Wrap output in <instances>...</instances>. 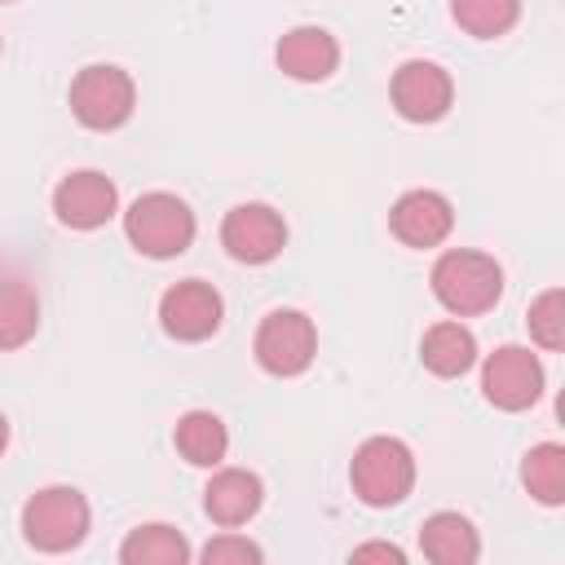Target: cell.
I'll use <instances>...</instances> for the list:
<instances>
[{"label":"cell","mask_w":565,"mask_h":565,"mask_svg":"<svg viewBox=\"0 0 565 565\" xmlns=\"http://www.w3.org/2000/svg\"><path fill=\"white\" fill-rule=\"evenodd\" d=\"M428 282H433V296L441 300V309H450L455 318H477V313L494 309L499 296H503L499 260L486 256V252H472V247L441 252Z\"/></svg>","instance_id":"6da1fadb"},{"label":"cell","mask_w":565,"mask_h":565,"mask_svg":"<svg viewBox=\"0 0 565 565\" xmlns=\"http://www.w3.org/2000/svg\"><path fill=\"white\" fill-rule=\"evenodd\" d=\"M349 481L366 508H397L415 490V455L402 437H366L353 450Z\"/></svg>","instance_id":"7a4b0ae2"},{"label":"cell","mask_w":565,"mask_h":565,"mask_svg":"<svg viewBox=\"0 0 565 565\" xmlns=\"http://www.w3.org/2000/svg\"><path fill=\"white\" fill-rule=\"evenodd\" d=\"M88 499L75 486H44L22 503V539L35 552H71L88 539Z\"/></svg>","instance_id":"3957f363"},{"label":"cell","mask_w":565,"mask_h":565,"mask_svg":"<svg viewBox=\"0 0 565 565\" xmlns=\"http://www.w3.org/2000/svg\"><path fill=\"white\" fill-rule=\"evenodd\" d=\"M124 234L141 256L168 260L194 243V212L185 199H177L168 190H150V194L132 199V207L124 212Z\"/></svg>","instance_id":"277c9868"},{"label":"cell","mask_w":565,"mask_h":565,"mask_svg":"<svg viewBox=\"0 0 565 565\" xmlns=\"http://www.w3.org/2000/svg\"><path fill=\"white\" fill-rule=\"evenodd\" d=\"M71 115L93 128V132H110V128H124L132 119V106H137V88H132V75L110 66V62H93L84 66L75 79H71Z\"/></svg>","instance_id":"5b68a950"},{"label":"cell","mask_w":565,"mask_h":565,"mask_svg":"<svg viewBox=\"0 0 565 565\" xmlns=\"http://www.w3.org/2000/svg\"><path fill=\"white\" fill-rule=\"evenodd\" d=\"M252 353L260 362V371L278 375V380H291L300 371H309L313 353H318V327L309 313L300 309H274L265 313V322L256 327V340H252Z\"/></svg>","instance_id":"8992f818"},{"label":"cell","mask_w":565,"mask_h":565,"mask_svg":"<svg viewBox=\"0 0 565 565\" xmlns=\"http://www.w3.org/2000/svg\"><path fill=\"white\" fill-rule=\"evenodd\" d=\"M481 393L499 411H525L543 397V362L521 344H503L481 366Z\"/></svg>","instance_id":"52a82bcc"},{"label":"cell","mask_w":565,"mask_h":565,"mask_svg":"<svg viewBox=\"0 0 565 565\" xmlns=\"http://www.w3.org/2000/svg\"><path fill=\"white\" fill-rule=\"evenodd\" d=\"M225 318V305H221V291L203 278H185V282H172L163 296H159V322L172 340H185V344H199L207 335H216Z\"/></svg>","instance_id":"ba28073f"},{"label":"cell","mask_w":565,"mask_h":565,"mask_svg":"<svg viewBox=\"0 0 565 565\" xmlns=\"http://www.w3.org/2000/svg\"><path fill=\"white\" fill-rule=\"evenodd\" d=\"M221 243L243 265H265L287 247V221L269 203H238L221 221Z\"/></svg>","instance_id":"9c48e42d"},{"label":"cell","mask_w":565,"mask_h":565,"mask_svg":"<svg viewBox=\"0 0 565 565\" xmlns=\"http://www.w3.org/2000/svg\"><path fill=\"white\" fill-rule=\"evenodd\" d=\"M393 106L402 119L411 124H437L450 102H455V84L450 75L437 66V62H424V57H411L393 71Z\"/></svg>","instance_id":"30bf717a"},{"label":"cell","mask_w":565,"mask_h":565,"mask_svg":"<svg viewBox=\"0 0 565 565\" xmlns=\"http://www.w3.org/2000/svg\"><path fill=\"white\" fill-rule=\"evenodd\" d=\"M115 207H119V190L97 168H79L53 185V216L66 230H97L115 216Z\"/></svg>","instance_id":"8fae6325"},{"label":"cell","mask_w":565,"mask_h":565,"mask_svg":"<svg viewBox=\"0 0 565 565\" xmlns=\"http://www.w3.org/2000/svg\"><path fill=\"white\" fill-rule=\"evenodd\" d=\"M388 230L406 243V247H437L450 230H455V207L446 194L437 190H406L393 207H388Z\"/></svg>","instance_id":"7c38bea8"},{"label":"cell","mask_w":565,"mask_h":565,"mask_svg":"<svg viewBox=\"0 0 565 565\" xmlns=\"http://www.w3.org/2000/svg\"><path fill=\"white\" fill-rule=\"evenodd\" d=\"M274 62L282 75L300 79V84H318V79H331L335 66H340V44L327 26H291L278 49H274Z\"/></svg>","instance_id":"4fadbf2b"},{"label":"cell","mask_w":565,"mask_h":565,"mask_svg":"<svg viewBox=\"0 0 565 565\" xmlns=\"http://www.w3.org/2000/svg\"><path fill=\"white\" fill-rule=\"evenodd\" d=\"M260 503H265V486H260V477L247 472V468H221V472H212V481L203 486V512H207L216 525H225V530L247 525V521L260 512Z\"/></svg>","instance_id":"5bb4252c"},{"label":"cell","mask_w":565,"mask_h":565,"mask_svg":"<svg viewBox=\"0 0 565 565\" xmlns=\"http://www.w3.org/2000/svg\"><path fill=\"white\" fill-rule=\"evenodd\" d=\"M40 327V296L35 282L18 269L0 265V353L22 349Z\"/></svg>","instance_id":"9a60e30c"},{"label":"cell","mask_w":565,"mask_h":565,"mask_svg":"<svg viewBox=\"0 0 565 565\" xmlns=\"http://www.w3.org/2000/svg\"><path fill=\"white\" fill-rule=\"evenodd\" d=\"M419 547L437 565H472L481 556V539L463 512H433L419 525Z\"/></svg>","instance_id":"2e32d148"},{"label":"cell","mask_w":565,"mask_h":565,"mask_svg":"<svg viewBox=\"0 0 565 565\" xmlns=\"http://www.w3.org/2000/svg\"><path fill=\"white\" fill-rule=\"evenodd\" d=\"M419 358H424V366H428L433 375L455 380V375L472 371V362H477V340H472V331H468L463 322H433V327L424 331V340H419Z\"/></svg>","instance_id":"e0dca14e"},{"label":"cell","mask_w":565,"mask_h":565,"mask_svg":"<svg viewBox=\"0 0 565 565\" xmlns=\"http://www.w3.org/2000/svg\"><path fill=\"white\" fill-rule=\"evenodd\" d=\"M172 441H177L181 459L194 468H216L230 450V433L212 411H185L172 428Z\"/></svg>","instance_id":"ac0fdd59"},{"label":"cell","mask_w":565,"mask_h":565,"mask_svg":"<svg viewBox=\"0 0 565 565\" xmlns=\"http://www.w3.org/2000/svg\"><path fill=\"white\" fill-rule=\"evenodd\" d=\"M119 561L124 565H185L190 561V543H185L181 530H172L163 521H150V525H137L119 543Z\"/></svg>","instance_id":"d6986e66"},{"label":"cell","mask_w":565,"mask_h":565,"mask_svg":"<svg viewBox=\"0 0 565 565\" xmlns=\"http://www.w3.org/2000/svg\"><path fill=\"white\" fill-rule=\"evenodd\" d=\"M521 481L543 508H561L565 503V446L556 441L530 446V455L521 459Z\"/></svg>","instance_id":"ffe728a7"},{"label":"cell","mask_w":565,"mask_h":565,"mask_svg":"<svg viewBox=\"0 0 565 565\" xmlns=\"http://www.w3.org/2000/svg\"><path fill=\"white\" fill-rule=\"evenodd\" d=\"M450 13H455V22H459L468 35L494 40V35H503V31L516 26L521 0H450Z\"/></svg>","instance_id":"44dd1931"},{"label":"cell","mask_w":565,"mask_h":565,"mask_svg":"<svg viewBox=\"0 0 565 565\" xmlns=\"http://www.w3.org/2000/svg\"><path fill=\"white\" fill-rule=\"evenodd\" d=\"M525 322H530V335H534L543 349L556 353V349L565 344V296H561V287H547V291L530 305Z\"/></svg>","instance_id":"7402d4cb"},{"label":"cell","mask_w":565,"mask_h":565,"mask_svg":"<svg viewBox=\"0 0 565 565\" xmlns=\"http://www.w3.org/2000/svg\"><path fill=\"white\" fill-rule=\"evenodd\" d=\"M207 565H225V561H260L265 552L252 543V539H243V534H216V539H207L203 543V552H199Z\"/></svg>","instance_id":"603a6c76"},{"label":"cell","mask_w":565,"mask_h":565,"mask_svg":"<svg viewBox=\"0 0 565 565\" xmlns=\"http://www.w3.org/2000/svg\"><path fill=\"white\" fill-rule=\"evenodd\" d=\"M353 561H393V565H402L406 552L397 543H362V547H353Z\"/></svg>","instance_id":"cb8c5ba5"},{"label":"cell","mask_w":565,"mask_h":565,"mask_svg":"<svg viewBox=\"0 0 565 565\" xmlns=\"http://www.w3.org/2000/svg\"><path fill=\"white\" fill-rule=\"evenodd\" d=\"M4 446H9V419H4V411H0V455H4Z\"/></svg>","instance_id":"d4e9b609"},{"label":"cell","mask_w":565,"mask_h":565,"mask_svg":"<svg viewBox=\"0 0 565 565\" xmlns=\"http://www.w3.org/2000/svg\"><path fill=\"white\" fill-rule=\"evenodd\" d=\"M0 49H4V44H0Z\"/></svg>","instance_id":"484cf974"}]
</instances>
